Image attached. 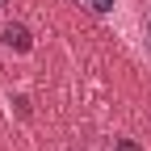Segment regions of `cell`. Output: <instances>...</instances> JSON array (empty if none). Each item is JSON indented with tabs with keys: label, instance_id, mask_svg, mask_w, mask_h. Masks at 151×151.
Segmentation results:
<instances>
[{
	"label": "cell",
	"instance_id": "2",
	"mask_svg": "<svg viewBox=\"0 0 151 151\" xmlns=\"http://www.w3.org/2000/svg\"><path fill=\"white\" fill-rule=\"evenodd\" d=\"M118 151H139V147H134V143H122V147H118Z\"/></svg>",
	"mask_w": 151,
	"mask_h": 151
},
{
	"label": "cell",
	"instance_id": "1",
	"mask_svg": "<svg viewBox=\"0 0 151 151\" xmlns=\"http://www.w3.org/2000/svg\"><path fill=\"white\" fill-rule=\"evenodd\" d=\"M147 55H151V4H147Z\"/></svg>",
	"mask_w": 151,
	"mask_h": 151
}]
</instances>
